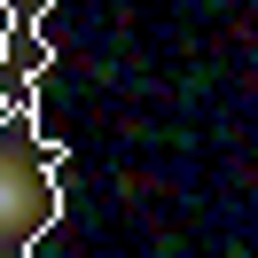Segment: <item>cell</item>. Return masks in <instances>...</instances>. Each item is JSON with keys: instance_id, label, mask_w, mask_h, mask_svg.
I'll return each mask as SVG.
<instances>
[{"instance_id": "1", "label": "cell", "mask_w": 258, "mask_h": 258, "mask_svg": "<svg viewBox=\"0 0 258 258\" xmlns=\"http://www.w3.org/2000/svg\"><path fill=\"white\" fill-rule=\"evenodd\" d=\"M63 219V141L39 133V110H0V258H32Z\"/></svg>"}, {"instance_id": "2", "label": "cell", "mask_w": 258, "mask_h": 258, "mask_svg": "<svg viewBox=\"0 0 258 258\" xmlns=\"http://www.w3.org/2000/svg\"><path fill=\"white\" fill-rule=\"evenodd\" d=\"M0 63L16 71V79H47V63H55V47H47V32H39V8H16L8 16V39H0Z\"/></svg>"}]
</instances>
